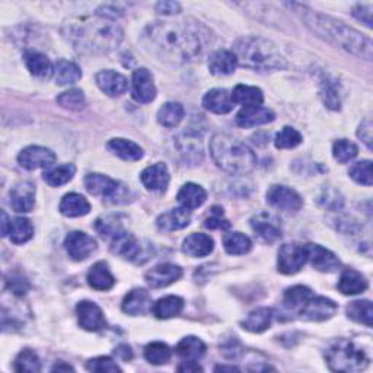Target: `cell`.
I'll use <instances>...</instances> for the list:
<instances>
[{"mask_svg":"<svg viewBox=\"0 0 373 373\" xmlns=\"http://www.w3.org/2000/svg\"><path fill=\"white\" fill-rule=\"evenodd\" d=\"M141 42L161 62L184 64L205 53L210 44V31L194 19L157 21L145 28Z\"/></svg>","mask_w":373,"mask_h":373,"instance_id":"obj_1","label":"cell"},{"mask_svg":"<svg viewBox=\"0 0 373 373\" xmlns=\"http://www.w3.org/2000/svg\"><path fill=\"white\" fill-rule=\"evenodd\" d=\"M286 6L290 8L313 34H317L329 44L362 57L365 60H372L373 44L372 40L365 34L336 18L315 12L302 3H286Z\"/></svg>","mask_w":373,"mask_h":373,"instance_id":"obj_2","label":"cell"},{"mask_svg":"<svg viewBox=\"0 0 373 373\" xmlns=\"http://www.w3.org/2000/svg\"><path fill=\"white\" fill-rule=\"evenodd\" d=\"M63 35L79 53L105 54L123 41V30L114 21L99 17L71 18L63 25Z\"/></svg>","mask_w":373,"mask_h":373,"instance_id":"obj_3","label":"cell"},{"mask_svg":"<svg viewBox=\"0 0 373 373\" xmlns=\"http://www.w3.org/2000/svg\"><path fill=\"white\" fill-rule=\"evenodd\" d=\"M238 64L260 73L286 69V59L275 42L261 37H242L234 44Z\"/></svg>","mask_w":373,"mask_h":373,"instance_id":"obj_4","label":"cell"},{"mask_svg":"<svg viewBox=\"0 0 373 373\" xmlns=\"http://www.w3.org/2000/svg\"><path fill=\"white\" fill-rule=\"evenodd\" d=\"M210 155L222 171L234 175L248 174L257 165L252 149L231 135H214L210 140Z\"/></svg>","mask_w":373,"mask_h":373,"instance_id":"obj_5","label":"cell"},{"mask_svg":"<svg viewBox=\"0 0 373 373\" xmlns=\"http://www.w3.org/2000/svg\"><path fill=\"white\" fill-rule=\"evenodd\" d=\"M327 363L333 372H362L369 365V356L354 341L340 338L327 350Z\"/></svg>","mask_w":373,"mask_h":373,"instance_id":"obj_6","label":"cell"},{"mask_svg":"<svg viewBox=\"0 0 373 373\" xmlns=\"http://www.w3.org/2000/svg\"><path fill=\"white\" fill-rule=\"evenodd\" d=\"M111 251L124 260L133 263H141V257L146 255L141 242L133 234L127 232L125 229L111 238Z\"/></svg>","mask_w":373,"mask_h":373,"instance_id":"obj_7","label":"cell"},{"mask_svg":"<svg viewBox=\"0 0 373 373\" xmlns=\"http://www.w3.org/2000/svg\"><path fill=\"white\" fill-rule=\"evenodd\" d=\"M267 203L277 210L296 213L304 206V200L286 185H272L267 191Z\"/></svg>","mask_w":373,"mask_h":373,"instance_id":"obj_8","label":"cell"},{"mask_svg":"<svg viewBox=\"0 0 373 373\" xmlns=\"http://www.w3.org/2000/svg\"><path fill=\"white\" fill-rule=\"evenodd\" d=\"M337 304L334 300L324 296H312L308 302L299 309L300 318L312 322H322L333 318L337 312Z\"/></svg>","mask_w":373,"mask_h":373,"instance_id":"obj_9","label":"cell"},{"mask_svg":"<svg viewBox=\"0 0 373 373\" xmlns=\"http://www.w3.org/2000/svg\"><path fill=\"white\" fill-rule=\"evenodd\" d=\"M306 263L305 245L300 243H286L279 251V271L281 275H296Z\"/></svg>","mask_w":373,"mask_h":373,"instance_id":"obj_10","label":"cell"},{"mask_svg":"<svg viewBox=\"0 0 373 373\" xmlns=\"http://www.w3.org/2000/svg\"><path fill=\"white\" fill-rule=\"evenodd\" d=\"M85 186L92 196H99L104 198H111L114 203L120 202V197L123 196V185L103 174H89L85 178Z\"/></svg>","mask_w":373,"mask_h":373,"instance_id":"obj_11","label":"cell"},{"mask_svg":"<svg viewBox=\"0 0 373 373\" xmlns=\"http://www.w3.org/2000/svg\"><path fill=\"white\" fill-rule=\"evenodd\" d=\"M96 247L94 236L79 231L70 232L64 241V248L69 257L75 261H83L89 258L96 251Z\"/></svg>","mask_w":373,"mask_h":373,"instance_id":"obj_12","label":"cell"},{"mask_svg":"<svg viewBox=\"0 0 373 373\" xmlns=\"http://www.w3.org/2000/svg\"><path fill=\"white\" fill-rule=\"evenodd\" d=\"M305 252L306 261H309L315 270L322 272H334L341 267L338 257L329 250L318 245V243H306Z\"/></svg>","mask_w":373,"mask_h":373,"instance_id":"obj_13","label":"cell"},{"mask_svg":"<svg viewBox=\"0 0 373 373\" xmlns=\"http://www.w3.org/2000/svg\"><path fill=\"white\" fill-rule=\"evenodd\" d=\"M182 277V268L177 264L164 263L157 264L145 275L146 283L153 289H162L178 281Z\"/></svg>","mask_w":373,"mask_h":373,"instance_id":"obj_14","label":"cell"},{"mask_svg":"<svg viewBox=\"0 0 373 373\" xmlns=\"http://www.w3.org/2000/svg\"><path fill=\"white\" fill-rule=\"evenodd\" d=\"M132 95L140 104H149L156 98V86L148 69L141 67L135 70L132 79Z\"/></svg>","mask_w":373,"mask_h":373,"instance_id":"obj_15","label":"cell"},{"mask_svg":"<svg viewBox=\"0 0 373 373\" xmlns=\"http://www.w3.org/2000/svg\"><path fill=\"white\" fill-rule=\"evenodd\" d=\"M18 162L22 168L28 171L50 168L55 162V155L47 148L28 146L18 155Z\"/></svg>","mask_w":373,"mask_h":373,"instance_id":"obj_16","label":"cell"},{"mask_svg":"<svg viewBox=\"0 0 373 373\" xmlns=\"http://www.w3.org/2000/svg\"><path fill=\"white\" fill-rule=\"evenodd\" d=\"M79 325L86 331H99L107 325L103 309L89 300H82L76 306Z\"/></svg>","mask_w":373,"mask_h":373,"instance_id":"obj_17","label":"cell"},{"mask_svg":"<svg viewBox=\"0 0 373 373\" xmlns=\"http://www.w3.org/2000/svg\"><path fill=\"white\" fill-rule=\"evenodd\" d=\"M252 231L266 242H276L281 238V226L276 216L263 211L251 219Z\"/></svg>","mask_w":373,"mask_h":373,"instance_id":"obj_18","label":"cell"},{"mask_svg":"<svg viewBox=\"0 0 373 373\" xmlns=\"http://www.w3.org/2000/svg\"><path fill=\"white\" fill-rule=\"evenodd\" d=\"M275 119H276V114L270 108L258 105V107H243L238 112L235 121L242 128H251V127L268 124L271 121H275Z\"/></svg>","mask_w":373,"mask_h":373,"instance_id":"obj_19","label":"cell"},{"mask_svg":"<svg viewBox=\"0 0 373 373\" xmlns=\"http://www.w3.org/2000/svg\"><path fill=\"white\" fill-rule=\"evenodd\" d=\"M10 205L18 213H30L35 206V185L30 181H22L10 191Z\"/></svg>","mask_w":373,"mask_h":373,"instance_id":"obj_20","label":"cell"},{"mask_svg":"<svg viewBox=\"0 0 373 373\" xmlns=\"http://www.w3.org/2000/svg\"><path fill=\"white\" fill-rule=\"evenodd\" d=\"M140 181L145 185V189L152 193H164L168 189L169 184V172L166 165L155 164L148 166L140 174Z\"/></svg>","mask_w":373,"mask_h":373,"instance_id":"obj_21","label":"cell"},{"mask_svg":"<svg viewBox=\"0 0 373 373\" xmlns=\"http://www.w3.org/2000/svg\"><path fill=\"white\" fill-rule=\"evenodd\" d=\"M177 148L184 162L189 165H198L203 161L202 140L193 133H184L177 139Z\"/></svg>","mask_w":373,"mask_h":373,"instance_id":"obj_22","label":"cell"},{"mask_svg":"<svg viewBox=\"0 0 373 373\" xmlns=\"http://www.w3.org/2000/svg\"><path fill=\"white\" fill-rule=\"evenodd\" d=\"M96 85L108 96H120L128 88V80L119 71L103 70L96 75Z\"/></svg>","mask_w":373,"mask_h":373,"instance_id":"obj_23","label":"cell"},{"mask_svg":"<svg viewBox=\"0 0 373 373\" xmlns=\"http://www.w3.org/2000/svg\"><path fill=\"white\" fill-rule=\"evenodd\" d=\"M152 297L145 289H135L128 292L121 304L123 312L132 315V317L148 313L149 311H152Z\"/></svg>","mask_w":373,"mask_h":373,"instance_id":"obj_24","label":"cell"},{"mask_svg":"<svg viewBox=\"0 0 373 373\" xmlns=\"http://www.w3.org/2000/svg\"><path fill=\"white\" fill-rule=\"evenodd\" d=\"M190 220H191L190 211L184 207H177L166 213H162L161 216L156 219V226L164 232H174L189 226Z\"/></svg>","mask_w":373,"mask_h":373,"instance_id":"obj_25","label":"cell"},{"mask_svg":"<svg viewBox=\"0 0 373 373\" xmlns=\"http://www.w3.org/2000/svg\"><path fill=\"white\" fill-rule=\"evenodd\" d=\"M88 284L94 290L105 292L114 288L116 284V277L112 276V272L105 261H98L91 267L88 271Z\"/></svg>","mask_w":373,"mask_h":373,"instance_id":"obj_26","label":"cell"},{"mask_svg":"<svg viewBox=\"0 0 373 373\" xmlns=\"http://www.w3.org/2000/svg\"><path fill=\"white\" fill-rule=\"evenodd\" d=\"M232 94L226 89H211L203 98V107L214 114H227L234 110Z\"/></svg>","mask_w":373,"mask_h":373,"instance_id":"obj_27","label":"cell"},{"mask_svg":"<svg viewBox=\"0 0 373 373\" xmlns=\"http://www.w3.org/2000/svg\"><path fill=\"white\" fill-rule=\"evenodd\" d=\"M24 59L28 70H30L31 75H34L35 78L49 79L54 76V66L46 54L34 50H28L25 51Z\"/></svg>","mask_w":373,"mask_h":373,"instance_id":"obj_28","label":"cell"},{"mask_svg":"<svg viewBox=\"0 0 373 373\" xmlns=\"http://www.w3.org/2000/svg\"><path fill=\"white\" fill-rule=\"evenodd\" d=\"M214 250L213 239L206 234H191L182 242V252L193 258H202L211 254Z\"/></svg>","mask_w":373,"mask_h":373,"instance_id":"obj_29","label":"cell"},{"mask_svg":"<svg viewBox=\"0 0 373 373\" xmlns=\"http://www.w3.org/2000/svg\"><path fill=\"white\" fill-rule=\"evenodd\" d=\"M236 66H238L236 57L229 50H218L209 57V70L213 75L218 76L231 75L235 71Z\"/></svg>","mask_w":373,"mask_h":373,"instance_id":"obj_30","label":"cell"},{"mask_svg":"<svg viewBox=\"0 0 373 373\" xmlns=\"http://www.w3.org/2000/svg\"><path fill=\"white\" fill-rule=\"evenodd\" d=\"M337 288L342 295L353 296V295L363 293L367 289V281L363 277L362 272H358L353 268H347L341 272V277L338 280Z\"/></svg>","mask_w":373,"mask_h":373,"instance_id":"obj_31","label":"cell"},{"mask_svg":"<svg viewBox=\"0 0 373 373\" xmlns=\"http://www.w3.org/2000/svg\"><path fill=\"white\" fill-rule=\"evenodd\" d=\"M178 203L181 205V207L186 209V210H193L202 206L206 198H207V193L203 189V186H200L198 184L194 182H189L182 185V189L178 193Z\"/></svg>","mask_w":373,"mask_h":373,"instance_id":"obj_32","label":"cell"},{"mask_svg":"<svg viewBox=\"0 0 373 373\" xmlns=\"http://www.w3.org/2000/svg\"><path fill=\"white\" fill-rule=\"evenodd\" d=\"M91 211L88 200L78 193L66 194L60 202V213L67 218H80Z\"/></svg>","mask_w":373,"mask_h":373,"instance_id":"obj_33","label":"cell"},{"mask_svg":"<svg viewBox=\"0 0 373 373\" xmlns=\"http://www.w3.org/2000/svg\"><path fill=\"white\" fill-rule=\"evenodd\" d=\"M108 149L123 161H140L145 152L137 145V143L127 139H112L108 141Z\"/></svg>","mask_w":373,"mask_h":373,"instance_id":"obj_34","label":"cell"},{"mask_svg":"<svg viewBox=\"0 0 373 373\" xmlns=\"http://www.w3.org/2000/svg\"><path fill=\"white\" fill-rule=\"evenodd\" d=\"M320 95L324 101L325 107L329 110H340L341 107V88L337 79L331 78L329 75H324L321 79V88Z\"/></svg>","mask_w":373,"mask_h":373,"instance_id":"obj_35","label":"cell"},{"mask_svg":"<svg viewBox=\"0 0 373 373\" xmlns=\"http://www.w3.org/2000/svg\"><path fill=\"white\" fill-rule=\"evenodd\" d=\"M184 309V300L180 296H165L152 306V312L157 320H169L178 317Z\"/></svg>","mask_w":373,"mask_h":373,"instance_id":"obj_36","label":"cell"},{"mask_svg":"<svg viewBox=\"0 0 373 373\" xmlns=\"http://www.w3.org/2000/svg\"><path fill=\"white\" fill-rule=\"evenodd\" d=\"M272 317H275V315H272V309L258 308L242 321V327L250 333H264L266 329L270 328Z\"/></svg>","mask_w":373,"mask_h":373,"instance_id":"obj_37","label":"cell"},{"mask_svg":"<svg viewBox=\"0 0 373 373\" xmlns=\"http://www.w3.org/2000/svg\"><path fill=\"white\" fill-rule=\"evenodd\" d=\"M82 70L76 63L69 60H59L54 64V79L57 85L60 86L73 85L79 82Z\"/></svg>","mask_w":373,"mask_h":373,"instance_id":"obj_38","label":"cell"},{"mask_svg":"<svg viewBox=\"0 0 373 373\" xmlns=\"http://www.w3.org/2000/svg\"><path fill=\"white\" fill-rule=\"evenodd\" d=\"M232 99L235 104H241L243 107H258L263 105L264 95L260 88L247 85H238L232 91Z\"/></svg>","mask_w":373,"mask_h":373,"instance_id":"obj_39","label":"cell"},{"mask_svg":"<svg viewBox=\"0 0 373 373\" xmlns=\"http://www.w3.org/2000/svg\"><path fill=\"white\" fill-rule=\"evenodd\" d=\"M177 354L184 361H198L206 353V344L198 337L190 336L182 338L175 349Z\"/></svg>","mask_w":373,"mask_h":373,"instance_id":"obj_40","label":"cell"},{"mask_svg":"<svg viewBox=\"0 0 373 373\" xmlns=\"http://www.w3.org/2000/svg\"><path fill=\"white\" fill-rule=\"evenodd\" d=\"M185 116V110L178 103H166L157 111V121L166 128L177 127Z\"/></svg>","mask_w":373,"mask_h":373,"instance_id":"obj_41","label":"cell"},{"mask_svg":"<svg viewBox=\"0 0 373 373\" xmlns=\"http://www.w3.org/2000/svg\"><path fill=\"white\" fill-rule=\"evenodd\" d=\"M34 236V226L30 219L26 218H15L10 222L9 238L13 243L21 245L30 241Z\"/></svg>","mask_w":373,"mask_h":373,"instance_id":"obj_42","label":"cell"},{"mask_svg":"<svg viewBox=\"0 0 373 373\" xmlns=\"http://www.w3.org/2000/svg\"><path fill=\"white\" fill-rule=\"evenodd\" d=\"M76 174V166L73 164H64L54 166L44 172V181L51 186H60L67 184Z\"/></svg>","mask_w":373,"mask_h":373,"instance_id":"obj_43","label":"cell"},{"mask_svg":"<svg viewBox=\"0 0 373 373\" xmlns=\"http://www.w3.org/2000/svg\"><path fill=\"white\" fill-rule=\"evenodd\" d=\"M312 297V290L306 286H293L283 295V304L288 309H300Z\"/></svg>","mask_w":373,"mask_h":373,"instance_id":"obj_44","label":"cell"},{"mask_svg":"<svg viewBox=\"0 0 373 373\" xmlns=\"http://www.w3.org/2000/svg\"><path fill=\"white\" fill-rule=\"evenodd\" d=\"M223 247L227 254L243 255L251 251L252 242L247 235H243L241 232H232L223 238Z\"/></svg>","mask_w":373,"mask_h":373,"instance_id":"obj_45","label":"cell"},{"mask_svg":"<svg viewBox=\"0 0 373 373\" xmlns=\"http://www.w3.org/2000/svg\"><path fill=\"white\" fill-rule=\"evenodd\" d=\"M349 318L358 322L372 327L373 322V308L370 300H354L347 306Z\"/></svg>","mask_w":373,"mask_h":373,"instance_id":"obj_46","label":"cell"},{"mask_svg":"<svg viewBox=\"0 0 373 373\" xmlns=\"http://www.w3.org/2000/svg\"><path fill=\"white\" fill-rule=\"evenodd\" d=\"M172 352L162 341H153L148 344L145 349V357L146 361L155 366H161L165 365L171 361Z\"/></svg>","mask_w":373,"mask_h":373,"instance_id":"obj_47","label":"cell"},{"mask_svg":"<svg viewBox=\"0 0 373 373\" xmlns=\"http://www.w3.org/2000/svg\"><path fill=\"white\" fill-rule=\"evenodd\" d=\"M95 227L98 234L107 239L114 238L124 229L123 222L120 220L119 216H116V214H108V216L99 218L95 223Z\"/></svg>","mask_w":373,"mask_h":373,"instance_id":"obj_48","label":"cell"},{"mask_svg":"<svg viewBox=\"0 0 373 373\" xmlns=\"http://www.w3.org/2000/svg\"><path fill=\"white\" fill-rule=\"evenodd\" d=\"M13 369L21 373L24 372L37 373L41 370V363L38 361V356L33 350L25 349L17 356L15 363H13Z\"/></svg>","mask_w":373,"mask_h":373,"instance_id":"obj_49","label":"cell"},{"mask_svg":"<svg viewBox=\"0 0 373 373\" xmlns=\"http://www.w3.org/2000/svg\"><path fill=\"white\" fill-rule=\"evenodd\" d=\"M57 104L69 111H80L86 105V99L82 91L70 89L57 96Z\"/></svg>","mask_w":373,"mask_h":373,"instance_id":"obj_50","label":"cell"},{"mask_svg":"<svg viewBox=\"0 0 373 373\" xmlns=\"http://www.w3.org/2000/svg\"><path fill=\"white\" fill-rule=\"evenodd\" d=\"M357 153H358V148L353 141L346 140V139L337 140L333 146V155L336 157V161H338L340 164H349L357 156Z\"/></svg>","mask_w":373,"mask_h":373,"instance_id":"obj_51","label":"cell"},{"mask_svg":"<svg viewBox=\"0 0 373 373\" xmlns=\"http://www.w3.org/2000/svg\"><path fill=\"white\" fill-rule=\"evenodd\" d=\"M302 143V135L293 127H284L281 132L276 135L275 145L277 149H293Z\"/></svg>","mask_w":373,"mask_h":373,"instance_id":"obj_52","label":"cell"},{"mask_svg":"<svg viewBox=\"0 0 373 373\" xmlns=\"http://www.w3.org/2000/svg\"><path fill=\"white\" fill-rule=\"evenodd\" d=\"M349 175L357 182L366 186H370L373 182L372 177V162L370 161H361L352 165Z\"/></svg>","mask_w":373,"mask_h":373,"instance_id":"obj_53","label":"cell"},{"mask_svg":"<svg viewBox=\"0 0 373 373\" xmlns=\"http://www.w3.org/2000/svg\"><path fill=\"white\" fill-rule=\"evenodd\" d=\"M86 369L89 372H101V373H114V372H121V367L117 365V362H114L111 357L107 356H99L86 363Z\"/></svg>","mask_w":373,"mask_h":373,"instance_id":"obj_54","label":"cell"},{"mask_svg":"<svg viewBox=\"0 0 373 373\" xmlns=\"http://www.w3.org/2000/svg\"><path fill=\"white\" fill-rule=\"evenodd\" d=\"M205 226L207 229H227L229 226H231V223H229L223 218V209H220V207H213L211 214H210V216L205 222Z\"/></svg>","mask_w":373,"mask_h":373,"instance_id":"obj_55","label":"cell"},{"mask_svg":"<svg viewBox=\"0 0 373 373\" xmlns=\"http://www.w3.org/2000/svg\"><path fill=\"white\" fill-rule=\"evenodd\" d=\"M372 10H373V5L372 3H358L353 8V17L363 22L367 28H372L373 24H372Z\"/></svg>","mask_w":373,"mask_h":373,"instance_id":"obj_56","label":"cell"},{"mask_svg":"<svg viewBox=\"0 0 373 373\" xmlns=\"http://www.w3.org/2000/svg\"><path fill=\"white\" fill-rule=\"evenodd\" d=\"M372 128H373L372 121L369 119H366L365 121H362L361 125H358V130H357V137L365 143L367 149H372V140H373Z\"/></svg>","mask_w":373,"mask_h":373,"instance_id":"obj_57","label":"cell"},{"mask_svg":"<svg viewBox=\"0 0 373 373\" xmlns=\"http://www.w3.org/2000/svg\"><path fill=\"white\" fill-rule=\"evenodd\" d=\"M156 10L161 13V15H177L181 12V5L178 2H159L156 3Z\"/></svg>","mask_w":373,"mask_h":373,"instance_id":"obj_58","label":"cell"},{"mask_svg":"<svg viewBox=\"0 0 373 373\" xmlns=\"http://www.w3.org/2000/svg\"><path fill=\"white\" fill-rule=\"evenodd\" d=\"M9 289L15 295L24 296L28 290V283L22 279H13V280H9Z\"/></svg>","mask_w":373,"mask_h":373,"instance_id":"obj_59","label":"cell"},{"mask_svg":"<svg viewBox=\"0 0 373 373\" xmlns=\"http://www.w3.org/2000/svg\"><path fill=\"white\" fill-rule=\"evenodd\" d=\"M178 372H185V373H197L203 372V367L200 366L196 361H185L178 366Z\"/></svg>","mask_w":373,"mask_h":373,"instance_id":"obj_60","label":"cell"},{"mask_svg":"<svg viewBox=\"0 0 373 373\" xmlns=\"http://www.w3.org/2000/svg\"><path fill=\"white\" fill-rule=\"evenodd\" d=\"M116 354H119L123 361H130V358L133 357V353H132V349L128 346H119L116 349Z\"/></svg>","mask_w":373,"mask_h":373,"instance_id":"obj_61","label":"cell"},{"mask_svg":"<svg viewBox=\"0 0 373 373\" xmlns=\"http://www.w3.org/2000/svg\"><path fill=\"white\" fill-rule=\"evenodd\" d=\"M10 222H12V220H9L8 214H6L5 211H2V235H3V236H8V235H9Z\"/></svg>","mask_w":373,"mask_h":373,"instance_id":"obj_62","label":"cell"},{"mask_svg":"<svg viewBox=\"0 0 373 373\" xmlns=\"http://www.w3.org/2000/svg\"><path fill=\"white\" fill-rule=\"evenodd\" d=\"M51 370H53V372H75L73 367H71V366L67 365V363H64V362L57 363Z\"/></svg>","mask_w":373,"mask_h":373,"instance_id":"obj_63","label":"cell"},{"mask_svg":"<svg viewBox=\"0 0 373 373\" xmlns=\"http://www.w3.org/2000/svg\"><path fill=\"white\" fill-rule=\"evenodd\" d=\"M214 370H216V372H219V370H222V372H238V367H235V366H218L216 369H214Z\"/></svg>","mask_w":373,"mask_h":373,"instance_id":"obj_64","label":"cell"}]
</instances>
